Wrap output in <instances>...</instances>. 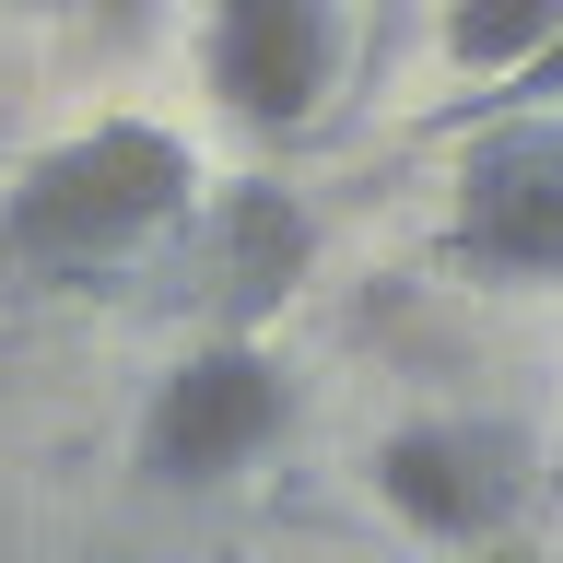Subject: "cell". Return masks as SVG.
<instances>
[{"instance_id":"obj_1","label":"cell","mask_w":563,"mask_h":563,"mask_svg":"<svg viewBox=\"0 0 563 563\" xmlns=\"http://www.w3.org/2000/svg\"><path fill=\"white\" fill-rule=\"evenodd\" d=\"M211 200L188 130L141 118V106H106L82 130L35 141L12 188H0V282H95L130 271Z\"/></svg>"},{"instance_id":"obj_2","label":"cell","mask_w":563,"mask_h":563,"mask_svg":"<svg viewBox=\"0 0 563 563\" xmlns=\"http://www.w3.org/2000/svg\"><path fill=\"white\" fill-rule=\"evenodd\" d=\"M294 434V364L258 329H188L130 411L141 493H235Z\"/></svg>"},{"instance_id":"obj_3","label":"cell","mask_w":563,"mask_h":563,"mask_svg":"<svg viewBox=\"0 0 563 563\" xmlns=\"http://www.w3.org/2000/svg\"><path fill=\"white\" fill-rule=\"evenodd\" d=\"M434 271L470 294H563V106L482 118L446 141Z\"/></svg>"},{"instance_id":"obj_4","label":"cell","mask_w":563,"mask_h":563,"mask_svg":"<svg viewBox=\"0 0 563 563\" xmlns=\"http://www.w3.org/2000/svg\"><path fill=\"white\" fill-rule=\"evenodd\" d=\"M364 493L411 528L422 552L470 563V552H493V540H517L528 493H540V446H528L517 422H482V411H411V422L376 434Z\"/></svg>"},{"instance_id":"obj_5","label":"cell","mask_w":563,"mask_h":563,"mask_svg":"<svg viewBox=\"0 0 563 563\" xmlns=\"http://www.w3.org/2000/svg\"><path fill=\"white\" fill-rule=\"evenodd\" d=\"M341 59H352L341 0H200V95L246 141L317 130L341 95Z\"/></svg>"},{"instance_id":"obj_6","label":"cell","mask_w":563,"mask_h":563,"mask_svg":"<svg viewBox=\"0 0 563 563\" xmlns=\"http://www.w3.org/2000/svg\"><path fill=\"white\" fill-rule=\"evenodd\" d=\"M165 246L200 271V329H258V306H282V294L306 282V258H317V211L294 200V188L235 176V188H211V200L188 211Z\"/></svg>"},{"instance_id":"obj_7","label":"cell","mask_w":563,"mask_h":563,"mask_svg":"<svg viewBox=\"0 0 563 563\" xmlns=\"http://www.w3.org/2000/svg\"><path fill=\"white\" fill-rule=\"evenodd\" d=\"M552 35H563V0H446V12H434V47H446V70L470 95L505 82V70H528Z\"/></svg>"},{"instance_id":"obj_8","label":"cell","mask_w":563,"mask_h":563,"mask_svg":"<svg viewBox=\"0 0 563 563\" xmlns=\"http://www.w3.org/2000/svg\"><path fill=\"white\" fill-rule=\"evenodd\" d=\"M528 106H563V35H552L528 70H505V82H482V95L434 106V118H422V141H457V130H482V118H528Z\"/></svg>"},{"instance_id":"obj_9","label":"cell","mask_w":563,"mask_h":563,"mask_svg":"<svg viewBox=\"0 0 563 563\" xmlns=\"http://www.w3.org/2000/svg\"><path fill=\"white\" fill-rule=\"evenodd\" d=\"M82 12H95L106 35H153V12H165V0H82Z\"/></svg>"},{"instance_id":"obj_10","label":"cell","mask_w":563,"mask_h":563,"mask_svg":"<svg viewBox=\"0 0 563 563\" xmlns=\"http://www.w3.org/2000/svg\"><path fill=\"white\" fill-rule=\"evenodd\" d=\"M470 563H540V552H528V540H493V552H470Z\"/></svg>"},{"instance_id":"obj_11","label":"cell","mask_w":563,"mask_h":563,"mask_svg":"<svg viewBox=\"0 0 563 563\" xmlns=\"http://www.w3.org/2000/svg\"><path fill=\"white\" fill-rule=\"evenodd\" d=\"M0 12H59V0H0Z\"/></svg>"}]
</instances>
